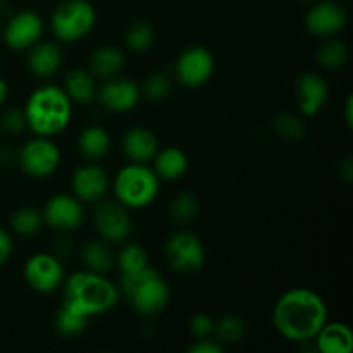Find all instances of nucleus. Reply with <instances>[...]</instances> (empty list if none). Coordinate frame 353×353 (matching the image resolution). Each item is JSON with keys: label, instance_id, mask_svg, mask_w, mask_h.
Returning a JSON list of instances; mask_svg holds the SVG:
<instances>
[{"label": "nucleus", "instance_id": "1", "mask_svg": "<svg viewBox=\"0 0 353 353\" xmlns=\"http://www.w3.org/2000/svg\"><path fill=\"white\" fill-rule=\"evenodd\" d=\"M330 309L317 292L292 288L283 293L272 310V324L285 340L293 343L312 341L327 323Z\"/></svg>", "mask_w": 353, "mask_h": 353}, {"label": "nucleus", "instance_id": "2", "mask_svg": "<svg viewBox=\"0 0 353 353\" xmlns=\"http://www.w3.org/2000/svg\"><path fill=\"white\" fill-rule=\"evenodd\" d=\"M119 302V288L105 274L92 271H78L62 283V303L85 317L102 316L112 310Z\"/></svg>", "mask_w": 353, "mask_h": 353}, {"label": "nucleus", "instance_id": "3", "mask_svg": "<svg viewBox=\"0 0 353 353\" xmlns=\"http://www.w3.org/2000/svg\"><path fill=\"white\" fill-rule=\"evenodd\" d=\"M23 112L26 128L34 137L54 138L71 123L72 102L61 86L43 85L31 92Z\"/></svg>", "mask_w": 353, "mask_h": 353}, {"label": "nucleus", "instance_id": "4", "mask_svg": "<svg viewBox=\"0 0 353 353\" xmlns=\"http://www.w3.org/2000/svg\"><path fill=\"white\" fill-rule=\"evenodd\" d=\"M121 293L143 317L159 316L168 307L171 296L169 285L152 265L133 274L121 276Z\"/></svg>", "mask_w": 353, "mask_h": 353}, {"label": "nucleus", "instance_id": "5", "mask_svg": "<svg viewBox=\"0 0 353 353\" xmlns=\"http://www.w3.org/2000/svg\"><path fill=\"white\" fill-rule=\"evenodd\" d=\"M161 179L147 164L123 165L112 179V192L116 200L128 209H145L150 205L159 195Z\"/></svg>", "mask_w": 353, "mask_h": 353}, {"label": "nucleus", "instance_id": "6", "mask_svg": "<svg viewBox=\"0 0 353 353\" xmlns=\"http://www.w3.org/2000/svg\"><path fill=\"white\" fill-rule=\"evenodd\" d=\"M95 7L88 0H65L52 14V33L64 43L83 40L95 28Z\"/></svg>", "mask_w": 353, "mask_h": 353}, {"label": "nucleus", "instance_id": "7", "mask_svg": "<svg viewBox=\"0 0 353 353\" xmlns=\"http://www.w3.org/2000/svg\"><path fill=\"white\" fill-rule=\"evenodd\" d=\"M17 162L30 178L43 179L54 174L61 164V150L47 137H34L23 145L17 154Z\"/></svg>", "mask_w": 353, "mask_h": 353}, {"label": "nucleus", "instance_id": "8", "mask_svg": "<svg viewBox=\"0 0 353 353\" xmlns=\"http://www.w3.org/2000/svg\"><path fill=\"white\" fill-rule=\"evenodd\" d=\"M165 259L178 274H196L205 265V248L190 231H176L168 238Z\"/></svg>", "mask_w": 353, "mask_h": 353}, {"label": "nucleus", "instance_id": "9", "mask_svg": "<svg viewBox=\"0 0 353 353\" xmlns=\"http://www.w3.org/2000/svg\"><path fill=\"white\" fill-rule=\"evenodd\" d=\"M214 69H216V61L212 52L202 45H193L178 55L174 74L176 79L186 88H200L212 78Z\"/></svg>", "mask_w": 353, "mask_h": 353}, {"label": "nucleus", "instance_id": "10", "mask_svg": "<svg viewBox=\"0 0 353 353\" xmlns=\"http://www.w3.org/2000/svg\"><path fill=\"white\" fill-rule=\"evenodd\" d=\"M93 224L99 236L107 243L126 241L133 226L128 207H124L117 200H100L99 203H95Z\"/></svg>", "mask_w": 353, "mask_h": 353}, {"label": "nucleus", "instance_id": "11", "mask_svg": "<svg viewBox=\"0 0 353 353\" xmlns=\"http://www.w3.org/2000/svg\"><path fill=\"white\" fill-rule=\"evenodd\" d=\"M23 274L24 281L31 290L38 293H52L61 288L64 283L65 269L61 259L47 252H40L28 259Z\"/></svg>", "mask_w": 353, "mask_h": 353}, {"label": "nucleus", "instance_id": "12", "mask_svg": "<svg viewBox=\"0 0 353 353\" xmlns=\"http://www.w3.org/2000/svg\"><path fill=\"white\" fill-rule=\"evenodd\" d=\"M45 31L43 19L34 10L24 9L14 14L3 28V41L12 50H30L41 40Z\"/></svg>", "mask_w": 353, "mask_h": 353}, {"label": "nucleus", "instance_id": "13", "mask_svg": "<svg viewBox=\"0 0 353 353\" xmlns=\"http://www.w3.org/2000/svg\"><path fill=\"white\" fill-rule=\"evenodd\" d=\"M43 223L57 231H74L81 228L85 221V207L74 195L59 193L47 200L43 210Z\"/></svg>", "mask_w": 353, "mask_h": 353}, {"label": "nucleus", "instance_id": "14", "mask_svg": "<svg viewBox=\"0 0 353 353\" xmlns=\"http://www.w3.org/2000/svg\"><path fill=\"white\" fill-rule=\"evenodd\" d=\"M97 99L103 109L123 114L130 112L140 103L141 90L140 85L133 79L114 76V78L105 79V83L97 88Z\"/></svg>", "mask_w": 353, "mask_h": 353}, {"label": "nucleus", "instance_id": "15", "mask_svg": "<svg viewBox=\"0 0 353 353\" xmlns=\"http://www.w3.org/2000/svg\"><path fill=\"white\" fill-rule=\"evenodd\" d=\"M72 195L83 203H99L100 200L105 199L109 192V176L105 169L99 164L79 165L71 178Z\"/></svg>", "mask_w": 353, "mask_h": 353}, {"label": "nucleus", "instance_id": "16", "mask_svg": "<svg viewBox=\"0 0 353 353\" xmlns=\"http://www.w3.org/2000/svg\"><path fill=\"white\" fill-rule=\"evenodd\" d=\"M348 16L343 7L331 0L317 2L307 10L305 28L310 34L319 38H331L345 30Z\"/></svg>", "mask_w": 353, "mask_h": 353}, {"label": "nucleus", "instance_id": "17", "mask_svg": "<svg viewBox=\"0 0 353 353\" xmlns=\"http://www.w3.org/2000/svg\"><path fill=\"white\" fill-rule=\"evenodd\" d=\"M330 97L326 79L314 71H307L296 79V100L303 117H314L321 112Z\"/></svg>", "mask_w": 353, "mask_h": 353}, {"label": "nucleus", "instance_id": "18", "mask_svg": "<svg viewBox=\"0 0 353 353\" xmlns=\"http://www.w3.org/2000/svg\"><path fill=\"white\" fill-rule=\"evenodd\" d=\"M123 152L130 162L137 164H147L154 161L155 154L159 152L157 134L145 126H134L124 133Z\"/></svg>", "mask_w": 353, "mask_h": 353}, {"label": "nucleus", "instance_id": "19", "mask_svg": "<svg viewBox=\"0 0 353 353\" xmlns=\"http://www.w3.org/2000/svg\"><path fill=\"white\" fill-rule=\"evenodd\" d=\"M62 65V50L54 41H38L28 54V69L33 76L47 79L57 74Z\"/></svg>", "mask_w": 353, "mask_h": 353}, {"label": "nucleus", "instance_id": "20", "mask_svg": "<svg viewBox=\"0 0 353 353\" xmlns=\"http://www.w3.org/2000/svg\"><path fill=\"white\" fill-rule=\"evenodd\" d=\"M317 352L321 353H350L353 348V333L345 323L327 321L314 336Z\"/></svg>", "mask_w": 353, "mask_h": 353}, {"label": "nucleus", "instance_id": "21", "mask_svg": "<svg viewBox=\"0 0 353 353\" xmlns=\"http://www.w3.org/2000/svg\"><path fill=\"white\" fill-rule=\"evenodd\" d=\"M190 168V159L185 150L179 147H165L159 148L154 157V171L159 179L164 181H178L186 174Z\"/></svg>", "mask_w": 353, "mask_h": 353}, {"label": "nucleus", "instance_id": "22", "mask_svg": "<svg viewBox=\"0 0 353 353\" xmlns=\"http://www.w3.org/2000/svg\"><path fill=\"white\" fill-rule=\"evenodd\" d=\"M124 62L126 59H124L123 50L114 45H100L92 52L88 59L90 72L95 78L102 79H109L119 74L124 68Z\"/></svg>", "mask_w": 353, "mask_h": 353}, {"label": "nucleus", "instance_id": "23", "mask_svg": "<svg viewBox=\"0 0 353 353\" xmlns=\"http://www.w3.org/2000/svg\"><path fill=\"white\" fill-rule=\"evenodd\" d=\"M64 92L76 103H90L97 97V81L95 76L90 72V69L74 68L65 74L64 78Z\"/></svg>", "mask_w": 353, "mask_h": 353}, {"label": "nucleus", "instance_id": "24", "mask_svg": "<svg viewBox=\"0 0 353 353\" xmlns=\"http://www.w3.org/2000/svg\"><path fill=\"white\" fill-rule=\"evenodd\" d=\"M81 262L86 271L107 274L116 265V255L112 254L107 241L100 238V240H90L83 245Z\"/></svg>", "mask_w": 353, "mask_h": 353}, {"label": "nucleus", "instance_id": "25", "mask_svg": "<svg viewBox=\"0 0 353 353\" xmlns=\"http://www.w3.org/2000/svg\"><path fill=\"white\" fill-rule=\"evenodd\" d=\"M110 143L112 141H110L109 131L99 124L86 126L78 138L79 152L83 157L90 159V161H99V159L105 157L110 150Z\"/></svg>", "mask_w": 353, "mask_h": 353}, {"label": "nucleus", "instance_id": "26", "mask_svg": "<svg viewBox=\"0 0 353 353\" xmlns=\"http://www.w3.org/2000/svg\"><path fill=\"white\" fill-rule=\"evenodd\" d=\"M247 333V324L236 314H226L214 323V334L221 345L240 343Z\"/></svg>", "mask_w": 353, "mask_h": 353}, {"label": "nucleus", "instance_id": "27", "mask_svg": "<svg viewBox=\"0 0 353 353\" xmlns=\"http://www.w3.org/2000/svg\"><path fill=\"white\" fill-rule=\"evenodd\" d=\"M155 41V31L147 21H134L124 33V43L134 54H143L150 50Z\"/></svg>", "mask_w": 353, "mask_h": 353}, {"label": "nucleus", "instance_id": "28", "mask_svg": "<svg viewBox=\"0 0 353 353\" xmlns=\"http://www.w3.org/2000/svg\"><path fill=\"white\" fill-rule=\"evenodd\" d=\"M116 265L121 271V276L133 274L148 265V254L140 243H126L119 250L116 257Z\"/></svg>", "mask_w": 353, "mask_h": 353}, {"label": "nucleus", "instance_id": "29", "mask_svg": "<svg viewBox=\"0 0 353 353\" xmlns=\"http://www.w3.org/2000/svg\"><path fill=\"white\" fill-rule=\"evenodd\" d=\"M43 224V214L34 207H21L10 216V228L19 236H33Z\"/></svg>", "mask_w": 353, "mask_h": 353}, {"label": "nucleus", "instance_id": "30", "mask_svg": "<svg viewBox=\"0 0 353 353\" xmlns=\"http://www.w3.org/2000/svg\"><path fill=\"white\" fill-rule=\"evenodd\" d=\"M348 59H350V50H348L347 43L341 40H327L317 50V62L321 64V68L330 69V71L343 68Z\"/></svg>", "mask_w": 353, "mask_h": 353}, {"label": "nucleus", "instance_id": "31", "mask_svg": "<svg viewBox=\"0 0 353 353\" xmlns=\"http://www.w3.org/2000/svg\"><path fill=\"white\" fill-rule=\"evenodd\" d=\"M200 212V200L193 195L192 192H181L171 200L169 205V214L172 221L179 224L190 223L195 219Z\"/></svg>", "mask_w": 353, "mask_h": 353}, {"label": "nucleus", "instance_id": "32", "mask_svg": "<svg viewBox=\"0 0 353 353\" xmlns=\"http://www.w3.org/2000/svg\"><path fill=\"white\" fill-rule=\"evenodd\" d=\"M88 321V317H85L83 314L76 312V310L69 309L65 305H61V309L57 310V316H55V330L61 336H78L85 331Z\"/></svg>", "mask_w": 353, "mask_h": 353}, {"label": "nucleus", "instance_id": "33", "mask_svg": "<svg viewBox=\"0 0 353 353\" xmlns=\"http://www.w3.org/2000/svg\"><path fill=\"white\" fill-rule=\"evenodd\" d=\"M272 130L278 137L285 138V140L295 141V140H302L305 137V123L300 116L292 112H283L278 114L272 121Z\"/></svg>", "mask_w": 353, "mask_h": 353}, {"label": "nucleus", "instance_id": "34", "mask_svg": "<svg viewBox=\"0 0 353 353\" xmlns=\"http://www.w3.org/2000/svg\"><path fill=\"white\" fill-rule=\"evenodd\" d=\"M141 95L147 97L152 102H162L171 95L172 90V79L169 78L165 72H152L145 78L143 85L140 86Z\"/></svg>", "mask_w": 353, "mask_h": 353}, {"label": "nucleus", "instance_id": "35", "mask_svg": "<svg viewBox=\"0 0 353 353\" xmlns=\"http://www.w3.org/2000/svg\"><path fill=\"white\" fill-rule=\"evenodd\" d=\"M0 126L6 133L17 134L26 128V119H24V112L19 109H9L2 114L0 117Z\"/></svg>", "mask_w": 353, "mask_h": 353}, {"label": "nucleus", "instance_id": "36", "mask_svg": "<svg viewBox=\"0 0 353 353\" xmlns=\"http://www.w3.org/2000/svg\"><path fill=\"white\" fill-rule=\"evenodd\" d=\"M190 331H192L195 340H203L214 334V319L207 314H195L190 321Z\"/></svg>", "mask_w": 353, "mask_h": 353}, {"label": "nucleus", "instance_id": "37", "mask_svg": "<svg viewBox=\"0 0 353 353\" xmlns=\"http://www.w3.org/2000/svg\"><path fill=\"white\" fill-rule=\"evenodd\" d=\"M190 353H223L224 347L217 340L203 338V340H195V343L188 348Z\"/></svg>", "mask_w": 353, "mask_h": 353}, {"label": "nucleus", "instance_id": "38", "mask_svg": "<svg viewBox=\"0 0 353 353\" xmlns=\"http://www.w3.org/2000/svg\"><path fill=\"white\" fill-rule=\"evenodd\" d=\"M12 236L9 234V231L0 228V265H3L9 261L10 255H12Z\"/></svg>", "mask_w": 353, "mask_h": 353}, {"label": "nucleus", "instance_id": "39", "mask_svg": "<svg viewBox=\"0 0 353 353\" xmlns=\"http://www.w3.org/2000/svg\"><path fill=\"white\" fill-rule=\"evenodd\" d=\"M340 172H341V176H345V179H347V181H352V178H353V164H352V159L348 157V159H345L343 161V165H341L340 168Z\"/></svg>", "mask_w": 353, "mask_h": 353}, {"label": "nucleus", "instance_id": "40", "mask_svg": "<svg viewBox=\"0 0 353 353\" xmlns=\"http://www.w3.org/2000/svg\"><path fill=\"white\" fill-rule=\"evenodd\" d=\"M352 109H353V99H352V95H350L347 99V102H345V121H347L348 126H352V119H353Z\"/></svg>", "mask_w": 353, "mask_h": 353}, {"label": "nucleus", "instance_id": "41", "mask_svg": "<svg viewBox=\"0 0 353 353\" xmlns=\"http://www.w3.org/2000/svg\"><path fill=\"white\" fill-rule=\"evenodd\" d=\"M7 97H9V85H7L6 79L0 76V105H2V103H6Z\"/></svg>", "mask_w": 353, "mask_h": 353}, {"label": "nucleus", "instance_id": "42", "mask_svg": "<svg viewBox=\"0 0 353 353\" xmlns=\"http://www.w3.org/2000/svg\"><path fill=\"white\" fill-rule=\"evenodd\" d=\"M303 2H312V0H303Z\"/></svg>", "mask_w": 353, "mask_h": 353}, {"label": "nucleus", "instance_id": "43", "mask_svg": "<svg viewBox=\"0 0 353 353\" xmlns=\"http://www.w3.org/2000/svg\"><path fill=\"white\" fill-rule=\"evenodd\" d=\"M0 9H2V0H0Z\"/></svg>", "mask_w": 353, "mask_h": 353}]
</instances>
